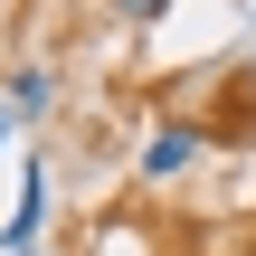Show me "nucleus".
<instances>
[{
    "instance_id": "nucleus-1",
    "label": "nucleus",
    "mask_w": 256,
    "mask_h": 256,
    "mask_svg": "<svg viewBox=\"0 0 256 256\" xmlns=\"http://www.w3.org/2000/svg\"><path fill=\"white\" fill-rule=\"evenodd\" d=\"M200 162V124H152V142H142V180H180Z\"/></svg>"
},
{
    "instance_id": "nucleus-2",
    "label": "nucleus",
    "mask_w": 256,
    "mask_h": 256,
    "mask_svg": "<svg viewBox=\"0 0 256 256\" xmlns=\"http://www.w3.org/2000/svg\"><path fill=\"white\" fill-rule=\"evenodd\" d=\"M38 228H48V162H28V180H19V209H10L0 247H38Z\"/></svg>"
},
{
    "instance_id": "nucleus-3",
    "label": "nucleus",
    "mask_w": 256,
    "mask_h": 256,
    "mask_svg": "<svg viewBox=\"0 0 256 256\" xmlns=\"http://www.w3.org/2000/svg\"><path fill=\"white\" fill-rule=\"evenodd\" d=\"M10 104H19V114H48V104H57V76H48V66H19V76H10Z\"/></svg>"
},
{
    "instance_id": "nucleus-4",
    "label": "nucleus",
    "mask_w": 256,
    "mask_h": 256,
    "mask_svg": "<svg viewBox=\"0 0 256 256\" xmlns=\"http://www.w3.org/2000/svg\"><path fill=\"white\" fill-rule=\"evenodd\" d=\"M114 10H124V19H133V28H152V19H162V10H171V0H114Z\"/></svg>"
},
{
    "instance_id": "nucleus-5",
    "label": "nucleus",
    "mask_w": 256,
    "mask_h": 256,
    "mask_svg": "<svg viewBox=\"0 0 256 256\" xmlns=\"http://www.w3.org/2000/svg\"><path fill=\"white\" fill-rule=\"evenodd\" d=\"M0 142H10V114H0Z\"/></svg>"
}]
</instances>
